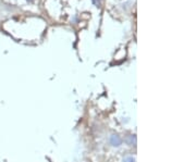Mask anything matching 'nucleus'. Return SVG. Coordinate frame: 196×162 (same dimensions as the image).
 Here are the masks:
<instances>
[{
    "label": "nucleus",
    "instance_id": "nucleus-3",
    "mask_svg": "<svg viewBox=\"0 0 196 162\" xmlns=\"http://www.w3.org/2000/svg\"><path fill=\"white\" fill-rule=\"evenodd\" d=\"M123 162H135V160H134V158L129 157V158H126V159L123 160Z\"/></svg>",
    "mask_w": 196,
    "mask_h": 162
},
{
    "label": "nucleus",
    "instance_id": "nucleus-2",
    "mask_svg": "<svg viewBox=\"0 0 196 162\" xmlns=\"http://www.w3.org/2000/svg\"><path fill=\"white\" fill-rule=\"evenodd\" d=\"M128 143L130 145H135L136 144V137L134 135H130L129 136V140Z\"/></svg>",
    "mask_w": 196,
    "mask_h": 162
},
{
    "label": "nucleus",
    "instance_id": "nucleus-1",
    "mask_svg": "<svg viewBox=\"0 0 196 162\" xmlns=\"http://www.w3.org/2000/svg\"><path fill=\"white\" fill-rule=\"evenodd\" d=\"M110 144L112 145V146H115V147H118V146H120V145L122 144V139L120 138V136L112 135L111 137H110Z\"/></svg>",
    "mask_w": 196,
    "mask_h": 162
}]
</instances>
